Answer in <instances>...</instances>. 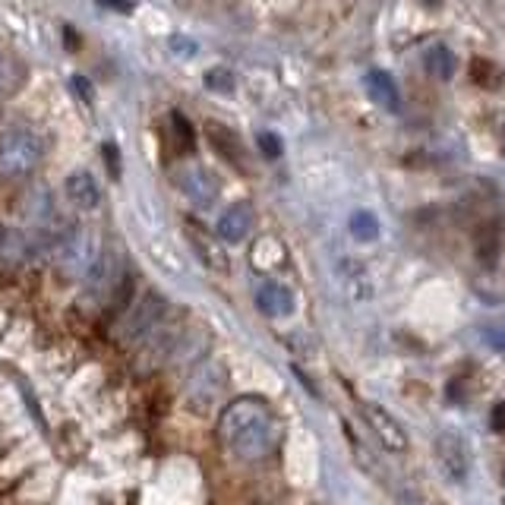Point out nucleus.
I'll return each instance as SVG.
<instances>
[{
    "label": "nucleus",
    "instance_id": "11",
    "mask_svg": "<svg viewBox=\"0 0 505 505\" xmlns=\"http://www.w3.org/2000/svg\"><path fill=\"white\" fill-rule=\"evenodd\" d=\"M256 306H259L266 316H291L294 313V294L287 291L278 281H262L259 291H256Z\"/></svg>",
    "mask_w": 505,
    "mask_h": 505
},
{
    "label": "nucleus",
    "instance_id": "16",
    "mask_svg": "<svg viewBox=\"0 0 505 505\" xmlns=\"http://www.w3.org/2000/svg\"><path fill=\"white\" fill-rule=\"evenodd\" d=\"M338 275H341L344 287H348L351 297H354V300H367L369 294H373V287H369L367 272H363V266H357V262L344 259L341 266H338Z\"/></svg>",
    "mask_w": 505,
    "mask_h": 505
},
{
    "label": "nucleus",
    "instance_id": "12",
    "mask_svg": "<svg viewBox=\"0 0 505 505\" xmlns=\"http://www.w3.org/2000/svg\"><path fill=\"white\" fill-rule=\"evenodd\" d=\"M206 136H209V143L215 145V152H219L221 158H228L231 164L244 162V145H240L238 133H234L231 126L219 124V120H209V124H206Z\"/></svg>",
    "mask_w": 505,
    "mask_h": 505
},
{
    "label": "nucleus",
    "instance_id": "1",
    "mask_svg": "<svg viewBox=\"0 0 505 505\" xmlns=\"http://www.w3.org/2000/svg\"><path fill=\"white\" fill-rule=\"evenodd\" d=\"M219 436L244 462H259L275 445V414L262 398L244 395L231 401L219 417Z\"/></svg>",
    "mask_w": 505,
    "mask_h": 505
},
{
    "label": "nucleus",
    "instance_id": "25",
    "mask_svg": "<svg viewBox=\"0 0 505 505\" xmlns=\"http://www.w3.org/2000/svg\"><path fill=\"white\" fill-rule=\"evenodd\" d=\"M73 92H79L86 98V105H92V86H89L82 76H73Z\"/></svg>",
    "mask_w": 505,
    "mask_h": 505
},
{
    "label": "nucleus",
    "instance_id": "23",
    "mask_svg": "<svg viewBox=\"0 0 505 505\" xmlns=\"http://www.w3.org/2000/svg\"><path fill=\"white\" fill-rule=\"evenodd\" d=\"M171 48H174V54H181V57H193L196 54V42H190V38H171Z\"/></svg>",
    "mask_w": 505,
    "mask_h": 505
},
{
    "label": "nucleus",
    "instance_id": "28",
    "mask_svg": "<svg viewBox=\"0 0 505 505\" xmlns=\"http://www.w3.org/2000/svg\"><path fill=\"white\" fill-rule=\"evenodd\" d=\"M0 51H4V42H0Z\"/></svg>",
    "mask_w": 505,
    "mask_h": 505
},
{
    "label": "nucleus",
    "instance_id": "27",
    "mask_svg": "<svg viewBox=\"0 0 505 505\" xmlns=\"http://www.w3.org/2000/svg\"><path fill=\"white\" fill-rule=\"evenodd\" d=\"M426 4H430V6H436V4H439V0H426Z\"/></svg>",
    "mask_w": 505,
    "mask_h": 505
},
{
    "label": "nucleus",
    "instance_id": "9",
    "mask_svg": "<svg viewBox=\"0 0 505 505\" xmlns=\"http://www.w3.org/2000/svg\"><path fill=\"white\" fill-rule=\"evenodd\" d=\"M363 89H367L369 101H373L376 108H382V111H388V114L401 111V92H398V82L392 79V73H386V70H369V73L363 76Z\"/></svg>",
    "mask_w": 505,
    "mask_h": 505
},
{
    "label": "nucleus",
    "instance_id": "19",
    "mask_svg": "<svg viewBox=\"0 0 505 505\" xmlns=\"http://www.w3.org/2000/svg\"><path fill=\"white\" fill-rule=\"evenodd\" d=\"M206 89L228 95V92H234V89H238V79H234V73L228 67H212L206 73Z\"/></svg>",
    "mask_w": 505,
    "mask_h": 505
},
{
    "label": "nucleus",
    "instance_id": "5",
    "mask_svg": "<svg viewBox=\"0 0 505 505\" xmlns=\"http://www.w3.org/2000/svg\"><path fill=\"white\" fill-rule=\"evenodd\" d=\"M360 414H363V420L369 424V430L376 433V439H379L388 452H398V455L401 452H407V445H411L407 430L386 411V407L376 405V401H360Z\"/></svg>",
    "mask_w": 505,
    "mask_h": 505
},
{
    "label": "nucleus",
    "instance_id": "15",
    "mask_svg": "<svg viewBox=\"0 0 505 505\" xmlns=\"http://www.w3.org/2000/svg\"><path fill=\"white\" fill-rule=\"evenodd\" d=\"M424 67H426V73L430 76H436V79H443V82H449L452 76H455V54H452L445 44H433L430 51L424 54Z\"/></svg>",
    "mask_w": 505,
    "mask_h": 505
},
{
    "label": "nucleus",
    "instance_id": "13",
    "mask_svg": "<svg viewBox=\"0 0 505 505\" xmlns=\"http://www.w3.org/2000/svg\"><path fill=\"white\" fill-rule=\"evenodd\" d=\"M25 82V67L13 51H0V98H10L23 89Z\"/></svg>",
    "mask_w": 505,
    "mask_h": 505
},
{
    "label": "nucleus",
    "instance_id": "6",
    "mask_svg": "<svg viewBox=\"0 0 505 505\" xmlns=\"http://www.w3.org/2000/svg\"><path fill=\"white\" fill-rule=\"evenodd\" d=\"M183 231H187L190 247H193V253L200 256L202 266L215 268V272H228V268H231V262H228V253H225V247H221L219 234H209L206 228H202L200 221H193V219L183 221Z\"/></svg>",
    "mask_w": 505,
    "mask_h": 505
},
{
    "label": "nucleus",
    "instance_id": "4",
    "mask_svg": "<svg viewBox=\"0 0 505 505\" xmlns=\"http://www.w3.org/2000/svg\"><path fill=\"white\" fill-rule=\"evenodd\" d=\"M162 319H164V300L158 297V294H145L136 306L126 310L120 338H124V341H143V338L155 335Z\"/></svg>",
    "mask_w": 505,
    "mask_h": 505
},
{
    "label": "nucleus",
    "instance_id": "26",
    "mask_svg": "<svg viewBox=\"0 0 505 505\" xmlns=\"http://www.w3.org/2000/svg\"><path fill=\"white\" fill-rule=\"evenodd\" d=\"M98 4H105V6H111V10H117V13H130L133 6V0H98Z\"/></svg>",
    "mask_w": 505,
    "mask_h": 505
},
{
    "label": "nucleus",
    "instance_id": "2",
    "mask_svg": "<svg viewBox=\"0 0 505 505\" xmlns=\"http://www.w3.org/2000/svg\"><path fill=\"white\" fill-rule=\"evenodd\" d=\"M44 143L38 133L25 130V126H13V130L0 133V174L6 177H25L42 164Z\"/></svg>",
    "mask_w": 505,
    "mask_h": 505
},
{
    "label": "nucleus",
    "instance_id": "22",
    "mask_svg": "<svg viewBox=\"0 0 505 505\" xmlns=\"http://www.w3.org/2000/svg\"><path fill=\"white\" fill-rule=\"evenodd\" d=\"M101 155H105V164H108V171H111V177L117 181V177H120V152H117V145H114V143H105Z\"/></svg>",
    "mask_w": 505,
    "mask_h": 505
},
{
    "label": "nucleus",
    "instance_id": "21",
    "mask_svg": "<svg viewBox=\"0 0 505 505\" xmlns=\"http://www.w3.org/2000/svg\"><path fill=\"white\" fill-rule=\"evenodd\" d=\"M256 145H259V152L262 155L268 158V162H275V158H281V139L275 136V133H259V136H256Z\"/></svg>",
    "mask_w": 505,
    "mask_h": 505
},
{
    "label": "nucleus",
    "instance_id": "8",
    "mask_svg": "<svg viewBox=\"0 0 505 505\" xmlns=\"http://www.w3.org/2000/svg\"><path fill=\"white\" fill-rule=\"evenodd\" d=\"M256 228V212L250 202H234L221 212L219 225H215V234H219L221 244H244Z\"/></svg>",
    "mask_w": 505,
    "mask_h": 505
},
{
    "label": "nucleus",
    "instance_id": "24",
    "mask_svg": "<svg viewBox=\"0 0 505 505\" xmlns=\"http://www.w3.org/2000/svg\"><path fill=\"white\" fill-rule=\"evenodd\" d=\"M490 426H493V433H505V401L490 411Z\"/></svg>",
    "mask_w": 505,
    "mask_h": 505
},
{
    "label": "nucleus",
    "instance_id": "20",
    "mask_svg": "<svg viewBox=\"0 0 505 505\" xmlns=\"http://www.w3.org/2000/svg\"><path fill=\"white\" fill-rule=\"evenodd\" d=\"M171 124H174V136H177V143H181V149L193 152V145H196V133H193V126H190V120L183 117L181 111H174V114H171Z\"/></svg>",
    "mask_w": 505,
    "mask_h": 505
},
{
    "label": "nucleus",
    "instance_id": "29",
    "mask_svg": "<svg viewBox=\"0 0 505 505\" xmlns=\"http://www.w3.org/2000/svg\"><path fill=\"white\" fill-rule=\"evenodd\" d=\"M439 505H445V502H439Z\"/></svg>",
    "mask_w": 505,
    "mask_h": 505
},
{
    "label": "nucleus",
    "instance_id": "17",
    "mask_svg": "<svg viewBox=\"0 0 505 505\" xmlns=\"http://www.w3.org/2000/svg\"><path fill=\"white\" fill-rule=\"evenodd\" d=\"M471 79H474V86L496 92V89H502V70L493 61H487V57H474L471 61Z\"/></svg>",
    "mask_w": 505,
    "mask_h": 505
},
{
    "label": "nucleus",
    "instance_id": "18",
    "mask_svg": "<svg viewBox=\"0 0 505 505\" xmlns=\"http://www.w3.org/2000/svg\"><path fill=\"white\" fill-rule=\"evenodd\" d=\"M351 234L357 240H363V244H369V240L379 238V219L373 212H367V209H360V212L351 215Z\"/></svg>",
    "mask_w": 505,
    "mask_h": 505
},
{
    "label": "nucleus",
    "instance_id": "14",
    "mask_svg": "<svg viewBox=\"0 0 505 505\" xmlns=\"http://www.w3.org/2000/svg\"><path fill=\"white\" fill-rule=\"evenodd\" d=\"M114 281H117V262L111 253H98L86 272L89 291H111V287H117Z\"/></svg>",
    "mask_w": 505,
    "mask_h": 505
},
{
    "label": "nucleus",
    "instance_id": "30",
    "mask_svg": "<svg viewBox=\"0 0 505 505\" xmlns=\"http://www.w3.org/2000/svg\"><path fill=\"white\" fill-rule=\"evenodd\" d=\"M502 149H505V143H502Z\"/></svg>",
    "mask_w": 505,
    "mask_h": 505
},
{
    "label": "nucleus",
    "instance_id": "7",
    "mask_svg": "<svg viewBox=\"0 0 505 505\" xmlns=\"http://www.w3.org/2000/svg\"><path fill=\"white\" fill-rule=\"evenodd\" d=\"M177 183H181L183 196H187V200L193 202V206H200V209L212 206V202L219 200V193H221L219 177H215L209 168H202V164L183 168L181 177H177Z\"/></svg>",
    "mask_w": 505,
    "mask_h": 505
},
{
    "label": "nucleus",
    "instance_id": "3",
    "mask_svg": "<svg viewBox=\"0 0 505 505\" xmlns=\"http://www.w3.org/2000/svg\"><path fill=\"white\" fill-rule=\"evenodd\" d=\"M433 455H436L439 468L452 483H464L471 477V449L458 433H439L436 443H433Z\"/></svg>",
    "mask_w": 505,
    "mask_h": 505
},
{
    "label": "nucleus",
    "instance_id": "10",
    "mask_svg": "<svg viewBox=\"0 0 505 505\" xmlns=\"http://www.w3.org/2000/svg\"><path fill=\"white\" fill-rule=\"evenodd\" d=\"M63 190H67V200L73 202L76 209H82V212L98 209L101 190H98V183H95V177L89 174V171H73V174L67 177V183H63Z\"/></svg>",
    "mask_w": 505,
    "mask_h": 505
}]
</instances>
